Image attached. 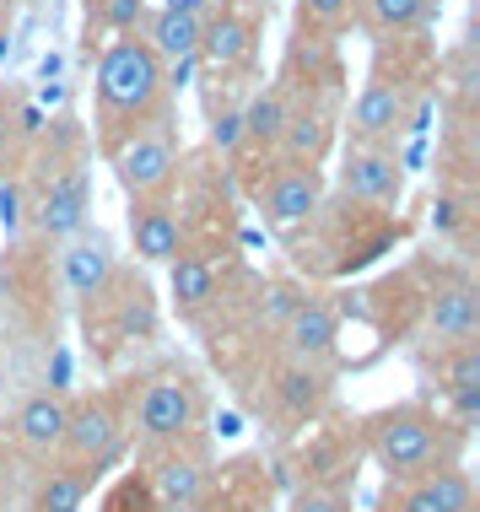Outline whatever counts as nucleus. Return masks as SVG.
Instances as JSON below:
<instances>
[{
    "instance_id": "obj_13",
    "label": "nucleus",
    "mask_w": 480,
    "mask_h": 512,
    "mask_svg": "<svg viewBox=\"0 0 480 512\" xmlns=\"http://www.w3.org/2000/svg\"><path fill=\"white\" fill-rule=\"evenodd\" d=\"M130 248L141 265H168L184 248V221L168 200H130Z\"/></svg>"
},
{
    "instance_id": "obj_2",
    "label": "nucleus",
    "mask_w": 480,
    "mask_h": 512,
    "mask_svg": "<svg viewBox=\"0 0 480 512\" xmlns=\"http://www.w3.org/2000/svg\"><path fill=\"white\" fill-rule=\"evenodd\" d=\"M168 87L162 60L146 49V38H114L98 60V103L108 119H146Z\"/></svg>"
},
{
    "instance_id": "obj_22",
    "label": "nucleus",
    "mask_w": 480,
    "mask_h": 512,
    "mask_svg": "<svg viewBox=\"0 0 480 512\" xmlns=\"http://www.w3.org/2000/svg\"><path fill=\"white\" fill-rule=\"evenodd\" d=\"M200 17L195 11H168L162 6L157 17H152V33H146V49L157 54V60H195V49H200Z\"/></svg>"
},
{
    "instance_id": "obj_32",
    "label": "nucleus",
    "mask_w": 480,
    "mask_h": 512,
    "mask_svg": "<svg viewBox=\"0 0 480 512\" xmlns=\"http://www.w3.org/2000/svg\"><path fill=\"white\" fill-rule=\"evenodd\" d=\"M432 227L437 232H454L459 227V200H437L432 205Z\"/></svg>"
},
{
    "instance_id": "obj_34",
    "label": "nucleus",
    "mask_w": 480,
    "mask_h": 512,
    "mask_svg": "<svg viewBox=\"0 0 480 512\" xmlns=\"http://www.w3.org/2000/svg\"><path fill=\"white\" fill-rule=\"evenodd\" d=\"M162 6H168V11H195V17H200L205 0H162Z\"/></svg>"
},
{
    "instance_id": "obj_4",
    "label": "nucleus",
    "mask_w": 480,
    "mask_h": 512,
    "mask_svg": "<svg viewBox=\"0 0 480 512\" xmlns=\"http://www.w3.org/2000/svg\"><path fill=\"white\" fill-rule=\"evenodd\" d=\"M125 415H119V405L108 394H92L81 399V405H71V421H65V437H60V453L54 459L76 464L87 480H103L108 464L125 453Z\"/></svg>"
},
{
    "instance_id": "obj_26",
    "label": "nucleus",
    "mask_w": 480,
    "mask_h": 512,
    "mask_svg": "<svg viewBox=\"0 0 480 512\" xmlns=\"http://www.w3.org/2000/svg\"><path fill=\"white\" fill-rule=\"evenodd\" d=\"M103 512H157L152 502V486H146V475H125L114 491H108Z\"/></svg>"
},
{
    "instance_id": "obj_23",
    "label": "nucleus",
    "mask_w": 480,
    "mask_h": 512,
    "mask_svg": "<svg viewBox=\"0 0 480 512\" xmlns=\"http://www.w3.org/2000/svg\"><path fill=\"white\" fill-rule=\"evenodd\" d=\"M238 114H243V141H254V146H276V135H281L286 114H292V103H286L281 92L270 87V92H259L249 108H238Z\"/></svg>"
},
{
    "instance_id": "obj_33",
    "label": "nucleus",
    "mask_w": 480,
    "mask_h": 512,
    "mask_svg": "<svg viewBox=\"0 0 480 512\" xmlns=\"http://www.w3.org/2000/svg\"><path fill=\"white\" fill-rule=\"evenodd\" d=\"M184 512H232V507H227V496H211V491H205L200 502H189Z\"/></svg>"
},
{
    "instance_id": "obj_30",
    "label": "nucleus",
    "mask_w": 480,
    "mask_h": 512,
    "mask_svg": "<svg viewBox=\"0 0 480 512\" xmlns=\"http://www.w3.org/2000/svg\"><path fill=\"white\" fill-rule=\"evenodd\" d=\"M141 6L146 0H98V17L108 27H119V33H130V27L141 22Z\"/></svg>"
},
{
    "instance_id": "obj_19",
    "label": "nucleus",
    "mask_w": 480,
    "mask_h": 512,
    "mask_svg": "<svg viewBox=\"0 0 480 512\" xmlns=\"http://www.w3.org/2000/svg\"><path fill=\"white\" fill-rule=\"evenodd\" d=\"M329 399V378L324 367H308V362H286L276 372V405L286 415H297V421H313V415L324 410Z\"/></svg>"
},
{
    "instance_id": "obj_28",
    "label": "nucleus",
    "mask_w": 480,
    "mask_h": 512,
    "mask_svg": "<svg viewBox=\"0 0 480 512\" xmlns=\"http://www.w3.org/2000/svg\"><path fill=\"white\" fill-rule=\"evenodd\" d=\"M297 11L308 27H340L356 11V0H297Z\"/></svg>"
},
{
    "instance_id": "obj_29",
    "label": "nucleus",
    "mask_w": 480,
    "mask_h": 512,
    "mask_svg": "<svg viewBox=\"0 0 480 512\" xmlns=\"http://www.w3.org/2000/svg\"><path fill=\"white\" fill-rule=\"evenodd\" d=\"M211 146L227 151V157H232V151H243V114H238V108H227V114L211 119Z\"/></svg>"
},
{
    "instance_id": "obj_8",
    "label": "nucleus",
    "mask_w": 480,
    "mask_h": 512,
    "mask_svg": "<svg viewBox=\"0 0 480 512\" xmlns=\"http://www.w3.org/2000/svg\"><path fill=\"white\" fill-rule=\"evenodd\" d=\"M281 345L292 362H308V367H324L329 356L340 351V308L324 297H297V308L286 313L281 324Z\"/></svg>"
},
{
    "instance_id": "obj_18",
    "label": "nucleus",
    "mask_w": 480,
    "mask_h": 512,
    "mask_svg": "<svg viewBox=\"0 0 480 512\" xmlns=\"http://www.w3.org/2000/svg\"><path fill=\"white\" fill-rule=\"evenodd\" d=\"M168 292H173V308L178 313H200L216 302V265L205 254H189L178 248L168 259Z\"/></svg>"
},
{
    "instance_id": "obj_3",
    "label": "nucleus",
    "mask_w": 480,
    "mask_h": 512,
    "mask_svg": "<svg viewBox=\"0 0 480 512\" xmlns=\"http://www.w3.org/2000/svg\"><path fill=\"white\" fill-rule=\"evenodd\" d=\"M200 415H205L200 383L189 378V372H157V378H146L141 399H135L130 426L146 448H178V442L200 426Z\"/></svg>"
},
{
    "instance_id": "obj_14",
    "label": "nucleus",
    "mask_w": 480,
    "mask_h": 512,
    "mask_svg": "<svg viewBox=\"0 0 480 512\" xmlns=\"http://www.w3.org/2000/svg\"><path fill=\"white\" fill-rule=\"evenodd\" d=\"M146 486H152L157 512H184L189 502H200V496H205L211 475H205V464H200V459H189V453L168 448L152 469H146Z\"/></svg>"
},
{
    "instance_id": "obj_20",
    "label": "nucleus",
    "mask_w": 480,
    "mask_h": 512,
    "mask_svg": "<svg viewBox=\"0 0 480 512\" xmlns=\"http://www.w3.org/2000/svg\"><path fill=\"white\" fill-rule=\"evenodd\" d=\"M87 491H92V480L81 475L76 464L54 459L44 475L33 480V502H27V512H81L87 507Z\"/></svg>"
},
{
    "instance_id": "obj_17",
    "label": "nucleus",
    "mask_w": 480,
    "mask_h": 512,
    "mask_svg": "<svg viewBox=\"0 0 480 512\" xmlns=\"http://www.w3.org/2000/svg\"><path fill=\"white\" fill-rule=\"evenodd\" d=\"M329 141H335V119L324 114V108H292L276 135V151L281 162H297V168H319Z\"/></svg>"
},
{
    "instance_id": "obj_21",
    "label": "nucleus",
    "mask_w": 480,
    "mask_h": 512,
    "mask_svg": "<svg viewBox=\"0 0 480 512\" xmlns=\"http://www.w3.org/2000/svg\"><path fill=\"white\" fill-rule=\"evenodd\" d=\"M249 49H254V27L243 22V17H232V11H222L216 22H205V27H200V49H195V60L216 65V71H227V65H238Z\"/></svg>"
},
{
    "instance_id": "obj_31",
    "label": "nucleus",
    "mask_w": 480,
    "mask_h": 512,
    "mask_svg": "<svg viewBox=\"0 0 480 512\" xmlns=\"http://www.w3.org/2000/svg\"><path fill=\"white\" fill-rule=\"evenodd\" d=\"M0 227H6V232L22 227V189H17V184L0 189Z\"/></svg>"
},
{
    "instance_id": "obj_27",
    "label": "nucleus",
    "mask_w": 480,
    "mask_h": 512,
    "mask_svg": "<svg viewBox=\"0 0 480 512\" xmlns=\"http://www.w3.org/2000/svg\"><path fill=\"white\" fill-rule=\"evenodd\" d=\"M286 512H351V496L335 491V486H303Z\"/></svg>"
},
{
    "instance_id": "obj_6",
    "label": "nucleus",
    "mask_w": 480,
    "mask_h": 512,
    "mask_svg": "<svg viewBox=\"0 0 480 512\" xmlns=\"http://www.w3.org/2000/svg\"><path fill=\"white\" fill-rule=\"evenodd\" d=\"M340 195L356 205H378V211H394L405 195V168L394 151L383 146H346V162H340Z\"/></svg>"
},
{
    "instance_id": "obj_24",
    "label": "nucleus",
    "mask_w": 480,
    "mask_h": 512,
    "mask_svg": "<svg viewBox=\"0 0 480 512\" xmlns=\"http://www.w3.org/2000/svg\"><path fill=\"white\" fill-rule=\"evenodd\" d=\"M437 383H443V394L480 389V340L437 345Z\"/></svg>"
},
{
    "instance_id": "obj_25",
    "label": "nucleus",
    "mask_w": 480,
    "mask_h": 512,
    "mask_svg": "<svg viewBox=\"0 0 480 512\" xmlns=\"http://www.w3.org/2000/svg\"><path fill=\"white\" fill-rule=\"evenodd\" d=\"M362 11L378 33H410L432 11V0H362Z\"/></svg>"
},
{
    "instance_id": "obj_16",
    "label": "nucleus",
    "mask_w": 480,
    "mask_h": 512,
    "mask_svg": "<svg viewBox=\"0 0 480 512\" xmlns=\"http://www.w3.org/2000/svg\"><path fill=\"white\" fill-rule=\"evenodd\" d=\"M427 335L437 345H464L480 335V297L475 286H437L427 297Z\"/></svg>"
},
{
    "instance_id": "obj_5",
    "label": "nucleus",
    "mask_w": 480,
    "mask_h": 512,
    "mask_svg": "<svg viewBox=\"0 0 480 512\" xmlns=\"http://www.w3.org/2000/svg\"><path fill=\"white\" fill-rule=\"evenodd\" d=\"M178 173V141L168 124H146L114 146V178L130 200H162Z\"/></svg>"
},
{
    "instance_id": "obj_7",
    "label": "nucleus",
    "mask_w": 480,
    "mask_h": 512,
    "mask_svg": "<svg viewBox=\"0 0 480 512\" xmlns=\"http://www.w3.org/2000/svg\"><path fill=\"white\" fill-rule=\"evenodd\" d=\"M383 512H475V475L464 464H443L405 486H389Z\"/></svg>"
},
{
    "instance_id": "obj_10",
    "label": "nucleus",
    "mask_w": 480,
    "mask_h": 512,
    "mask_svg": "<svg viewBox=\"0 0 480 512\" xmlns=\"http://www.w3.org/2000/svg\"><path fill=\"white\" fill-rule=\"evenodd\" d=\"M319 200H324V173L297 168V162H281L265 178V189H259V211H265L270 227H303L319 211Z\"/></svg>"
},
{
    "instance_id": "obj_9",
    "label": "nucleus",
    "mask_w": 480,
    "mask_h": 512,
    "mask_svg": "<svg viewBox=\"0 0 480 512\" xmlns=\"http://www.w3.org/2000/svg\"><path fill=\"white\" fill-rule=\"evenodd\" d=\"M405 114H410V92L400 81H367L362 98L351 103V146H394V135L405 130Z\"/></svg>"
},
{
    "instance_id": "obj_15",
    "label": "nucleus",
    "mask_w": 480,
    "mask_h": 512,
    "mask_svg": "<svg viewBox=\"0 0 480 512\" xmlns=\"http://www.w3.org/2000/svg\"><path fill=\"white\" fill-rule=\"evenodd\" d=\"M87 211H92V184H87V173H65V178H54L49 184V195L38 200V232L44 238H76L81 227H87Z\"/></svg>"
},
{
    "instance_id": "obj_11",
    "label": "nucleus",
    "mask_w": 480,
    "mask_h": 512,
    "mask_svg": "<svg viewBox=\"0 0 480 512\" xmlns=\"http://www.w3.org/2000/svg\"><path fill=\"white\" fill-rule=\"evenodd\" d=\"M65 421H71V399L60 389H38V394L22 399L17 415H11V437H17L27 453H38V459H54V453H60V437H65Z\"/></svg>"
},
{
    "instance_id": "obj_12",
    "label": "nucleus",
    "mask_w": 480,
    "mask_h": 512,
    "mask_svg": "<svg viewBox=\"0 0 480 512\" xmlns=\"http://www.w3.org/2000/svg\"><path fill=\"white\" fill-rule=\"evenodd\" d=\"M60 275H65V292L76 302H92L119 275L114 243H108L103 232H76L71 248H65V259H60Z\"/></svg>"
},
{
    "instance_id": "obj_1",
    "label": "nucleus",
    "mask_w": 480,
    "mask_h": 512,
    "mask_svg": "<svg viewBox=\"0 0 480 512\" xmlns=\"http://www.w3.org/2000/svg\"><path fill=\"white\" fill-rule=\"evenodd\" d=\"M367 453L373 464L389 475V486H405L416 475H432L443 464H464V437L443 410L421 405V399H405V405H389L378 415H367Z\"/></svg>"
}]
</instances>
